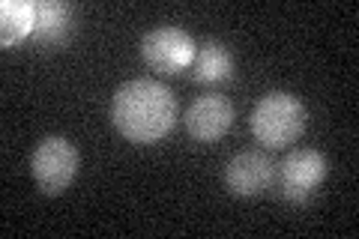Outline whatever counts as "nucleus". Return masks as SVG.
<instances>
[{"label":"nucleus","mask_w":359,"mask_h":239,"mask_svg":"<svg viewBox=\"0 0 359 239\" xmlns=\"http://www.w3.org/2000/svg\"><path fill=\"white\" fill-rule=\"evenodd\" d=\"M30 174H33V183H36L39 191H45V195H60V191H66L78 174L75 144L69 138H60V135L42 138L30 156Z\"/></svg>","instance_id":"nucleus-3"},{"label":"nucleus","mask_w":359,"mask_h":239,"mask_svg":"<svg viewBox=\"0 0 359 239\" xmlns=\"http://www.w3.org/2000/svg\"><path fill=\"white\" fill-rule=\"evenodd\" d=\"M306 105L287 90H273L257 99L252 111V135L264 146H290L306 132Z\"/></svg>","instance_id":"nucleus-2"},{"label":"nucleus","mask_w":359,"mask_h":239,"mask_svg":"<svg viewBox=\"0 0 359 239\" xmlns=\"http://www.w3.org/2000/svg\"><path fill=\"white\" fill-rule=\"evenodd\" d=\"M198 45L183 27H156L144 33L141 39V57L144 63L156 72H180L192 66Z\"/></svg>","instance_id":"nucleus-4"},{"label":"nucleus","mask_w":359,"mask_h":239,"mask_svg":"<svg viewBox=\"0 0 359 239\" xmlns=\"http://www.w3.org/2000/svg\"><path fill=\"white\" fill-rule=\"evenodd\" d=\"M177 96L156 78H132L120 84L111 99V120L132 144L162 141L177 123Z\"/></svg>","instance_id":"nucleus-1"},{"label":"nucleus","mask_w":359,"mask_h":239,"mask_svg":"<svg viewBox=\"0 0 359 239\" xmlns=\"http://www.w3.org/2000/svg\"><path fill=\"white\" fill-rule=\"evenodd\" d=\"M192 69H195V81H204V84L228 81L233 75V54L224 42L207 39L204 45H198Z\"/></svg>","instance_id":"nucleus-8"},{"label":"nucleus","mask_w":359,"mask_h":239,"mask_svg":"<svg viewBox=\"0 0 359 239\" xmlns=\"http://www.w3.org/2000/svg\"><path fill=\"white\" fill-rule=\"evenodd\" d=\"M72 25V6L66 0H36V27L33 36L42 45H60Z\"/></svg>","instance_id":"nucleus-9"},{"label":"nucleus","mask_w":359,"mask_h":239,"mask_svg":"<svg viewBox=\"0 0 359 239\" xmlns=\"http://www.w3.org/2000/svg\"><path fill=\"white\" fill-rule=\"evenodd\" d=\"M183 126L195 141L212 144V141L224 138L228 129L233 126V105L228 102V96H222V93H204L186 108Z\"/></svg>","instance_id":"nucleus-7"},{"label":"nucleus","mask_w":359,"mask_h":239,"mask_svg":"<svg viewBox=\"0 0 359 239\" xmlns=\"http://www.w3.org/2000/svg\"><path fill=\"white\" fill-rule=\"evenodd\" d=\"M327 158L318 150H294L285 156V162L278 165V191L290 203H302L323 179H327Z\"/></svg>","instance_id":"nucleus-5"},{"label":"nucleus","mask_w":359,"mask_h":239,"mask_svg":"<svg viewBox=\"0 0 359 239\" xmlns=\"http://www.w3.org/2000/svg\"><path fill=\"white\" fill-rule=\"evenodd\" d=\"M222 179L231 195L257 198L276 183V165H273V158L261 150H243L224 165Z\"/></svg>","instance_id":"nucleus-6"},{"label":"nucleus","mask_w":359,"mask_h":239,"mask_svg":"<svg viewBox=\"0 0 359 239\" xmlns=\"http://www.w3.org/2000/svg\"><path fill=\"white\" fill-rule=\"evenodd\" d=\"M33 27H36V4L30 0H4L0 4V42L6 48L27 39Z\"/></svg>","instance_id":"nucleus-10"}]
</instances>
